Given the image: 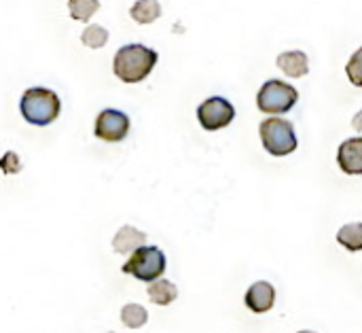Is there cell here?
<instances>
[{"mask_svg":"<svg viewBox=\"0 0 362 333\" xmlns=\"http://www.w3.org/2000/svg\"><path fill=\"white\" fill-rule=\"evenodd\" d=\"M337 242L352 253L362 251V223H348L339 230Z\"/></svg>","mask_w":362,"mask_h":333,"instance_id":"5bb4252c","label":"cell"},{"mask_svg":"<svg viewBox=\"0 0 362 333\" xmlns=\"http://www.w3.org/2000/svg\"><path fill=\"white\" fill-rule=\"evenodd\" d=\"M129 15L138 23H153L161 15V4L157 0H138L129 9Z\"/></svg>","mask_w":362,"mask_h":333,"instance_id":"4fadbf2b","label":"cell"},{"mask_svg":"<svg viewBox=\"0 0 362 333\" xmlns=\"http://www.w3.org/2000/svg\"><path fill=\"white\" fill-rule=\"evenodd\" d=\"M19 111L21 117L38 128H45L49 123H53L62 111V102L57 98V94L53 89H45V87H30L23 91L21 102H19Z\"/></svg>","mask_w":362,"mask_h":333,"instance_id":"7a4b0ae2","label":"cell"},{"mask_svg":"<svg viewBox=\"0 0 362 333\" xmlns=\"http://www.w3.org/2000/svg\"><path fill=\"white\" fill-rule=\"evenodd\" d=\"M148 298L157 306H168V304H172L178 298V289H176L174 283L157 278V281H153L148 285Z\"/></svg>","mask_w":362,"mask_h":333,"instance_id":"7c38bea8","label":"cell"},{"mask_svg":"<svg viewBox=\"0 0 362 333\" xmlns=\"http://www.w3.org/2000/svg\"><path fill=\"white\" fill-rule=\"evenodd\" d=\"M121 321L129 329H140L148 321V312L140 304H127L121 310Z\"/></svg>","mask_w":362,"mask_h":333,"instance_id":"9a60e30c","label":"cell"},{"mask_svg":"<svg viewBox=\"0 0 362 333\" xmlns=\"http://www.w3.org/2000/svg\"><path fill=\"white\" fill-rule=\"evenodd\" d=\"M299 333H316V332H299Z\"/></svg>","mask_w":362,"mask_h":333,"instance_id":"ffe728a7","label":"cell"},{"mask_svg":"<svg viewBox=\"0 0 362 333\" xmlns=\"http://www.w3.org/2000/svg\"><path fill=\"white\" fill-rule=\"evenodd\" d=\"M297 100H299V91L286 81H278V79L267 81L257 94V106L267 115H284L295 106Z\"/></svg>","mask_w":362,"mask_h":333,"instance_id":"5b68a950","label":"cell"},{"mask_svg":"<svg viewBox=\"0 0 362 333\" xmlns=\"http://www.w3.org/2000/svg\"><path fill=\"white\" fill-rule=\"evenodd\" d=\"M235 117V108L231 102H227L225 98L221 96H214V98H208L206 102L199 104L197 108V119L202 123L204 130L208 132H216V130H223L227 128Z\"/></svg>","mask_w":362,"mask_h":333,"instance_id":"8992f818","label":"cell"},{"mask_svg":"<svg viewBox=\"0 0 362 333\" xmlns=\"http://www.w3.org/2000/svg\"><path fill=\"white\" fill-rule=\"evenodd\" d=\"M274 302H276V289L265 283V281H259L255 283L248 291H246V306L261 315V312H269L274 308Z\"/></svg>","mask_w":362,"mask_h":333,"instance_id":"9c48e42d","label":"cell"},{"mask_svg":"<svg viewBox=\"0 0 362 333\" xmlns=\"http://www.w3.org/2000/svg\"><path fill=\"white\" fill-rule=\"evenodd\" d=\"M157 57V51L144 45H125L117 51L112 60V70L123 83H140L153 72Z\"/></svg>","mask_w":362,"mask_h":333,"instance_id":"6da1fadb","label":"cell"},{"mask_svg":"<svg viewBox=\"0 0 362 333\" xmlns=\"http://www.w3.org/2000/svg\"><path fill=\"white\" fill-rule=\"evenodd\" d=\"M81 40L83 45H87L89 49H100L108 43V30L102 28V26H87L85 32L81 34Z\"/></svg>","mask_w":362,"mask_h":333,"instance_id":"e0dca14e","label":"cell"},{"mask_svg":"<svg viewBox=\"0 0 362 333\" xmlns=\"http://www.w3.org/2000/svg\"><path fill=\"white\" fill-rule=\"evenodd\" d=\"M0 168L4 170V174H17L19 170H21V162H19V157L15 155V153H6L4 157H2V162H0Z\"/></svg>","mask_w":362,"mask_h":333,"instance_id":"d6986e66","label":"cell"},{"mask_svg":"<svg viewBox=\"0 0 362 333\" xmlns=\"http://www.w3.org/2000/svg\"><path fill=\"white\" fill-rule=\"evenodd\" d=\"M129 132V117L121 111L106 108L95 119V136L106 142H121Z\"/></svg>","mask_w":362,"mask_h":333,"instance_id":"52a82bcc","label":"cell"},{"mask_svg":"<svg viewBox=\"0 0 362 333\" xmlns=\"http://www.w3.org/2000/svg\"><path fill=\"white\" fill-rule=\"evenodd\" d=\"M123 274H129L142 283H153L165 272V255L157 247H140L123 264Z\"/></svg>","mask_w":362,"mask_h":333,"instance_id":"277c9868","label":"cell"},{"mask_svg":"<svg viewBox=\"0 0 362 333\" xmlns=\"http://www.w3.org/2000/svg\"><path fill=\"white\" fill-rule=\"evenodd\" d=\"M70 17L76 21H89L91 15L100 9V0H68Z\"/></svg>","mask_w":362,"mask_h":333,"instance_id":"2e32d148","label":"cell"},{"mask_svg":"<svg viewBox=\"0 0 362 333\" xmlns=\"http://www.w3.org/2000/svg\"><path fill=\"white\" fill-rule=\"evenodd\" d=\"M278 66L282 68V72L286 77H293V79L305 77L308 70H310L308 55L303 51H284V53H280L278 55Z\"/></svg>","mask_w":362,"mask_h":333,"instance_id":"30bf717a","label":"cell"},{"mask_svg":"<svg viewBox=\"0 0 362 333\" xmlns=\"http://www.w3.org/2000/svg\"><path fill=\"white\" fill-rule=\"evenodd\" d=\"M144 240H146V234L144 232H140V230H136L132 225H125V227H121L117 232V236L112 240V247H115L117 253H123L125 255V253H134L140 247H144Z\"/></svg>","mask_w":362,"mask_h":333,"instance_id":"8fae6325","label":"cell"},{"mask_svg":"<svg viewBox=\"0 0 362 333\" xmlns=\"http://www.w3.org/2000/svg\"><path fill=\"white\" fill-rule=\"evenodd\" d=\"M339 168L346 174H362V138H348L337 153Z\"/></svg>","mask_w":362,"mask_h":333,"instance_id":"ba28073f","label":"cell"},{"mask_svg":"<svg viewBox=\"0 0 362 333\" xmlns=\"http://www.w3.org/2000/svg\"><path fill=\"white\" fill-rule=\"evenodd\" d=\"M259 134H261V142H263L265 151L276 157H284V155L293 153L299 145L295 128L286 119H278V117L265 119L259 128Z\"/></svg>","mask_w":362,"mask_h":333,"instance_id":"3957f363","label":"cell"},{"mask_svg":"<svg viewBox=\"0 0 362 333\" xmlns=\"http://www.w3.org/2000/svg\"><path fill=\"white\" fill-rule=\"evenodd\" d=\"M346 74L352 81V85L362 87V47L358 51H354V55L350 57V62L346 66Z\"/></svg>","mask_w":362,"mask_h":333,"instance_id":"ac0fdd59","label":"cell"}]
</instances>
